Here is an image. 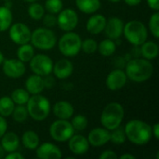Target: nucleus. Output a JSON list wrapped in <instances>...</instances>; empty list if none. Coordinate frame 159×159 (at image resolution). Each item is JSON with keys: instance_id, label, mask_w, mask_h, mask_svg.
Segmentation results:
<instances>
[{"instance_id": "nucleus-1", "label": "nucleus", "mask_w": 159, "mask_h": 159, "mask_svg": "<svg viewBox=\"0 0 159 159\" xmlns=\"http://www.w3.org/2000/svg\"><path fill=\"white\" fill-rule=\"evenodd\" d=\"M126 137L136 145H144L148 143L152 137V128L146 122L133 119L125 126Z\"/></svg>"}, {"instance_id": "nucleus-2", "label": "nucleus", "mask_w": 159, "mask_h": 159, "mask_svg": "<svg viewBox=\"0 0 159 159\" xmlns=\"http://www.w3.org/2000/svg\"><path fill=\"white\" fill-rule=\"evenodd\" d=\"M125 73L130 80L141 83L148 80L152 76L154 66L146 59H133L128 61Z\"/></svg>"}, {"instance_id": "nucleus-3", "label": "nucleus", "mask_w": 159, "mask_h": 159, "mask_svg": "<svg viewBox=\"0 0 159 159\" xmlns=\"http://www.w3.org/2000/svg\"><path fill=\"white\" fill-rule=\"evenodd\" d=\"M124 118V108L118 102H110L103 109L101 116L102 125L108 130L119 127Z\"/></svg>"}, {"instance_id": "nucleus-4", "label": "nucleus", "mask_w": 159, "mask_h": 159, "mask_svg": "<svg viewBox=\"0 0 159 159\" xmlns=\"http://www.w3.org/2000/svg\"><path fill=\"white\" fill-rule=\"evenodd\" d=\"M26 108L28 111V116H30L34 120L43 121L49 115L50 103L45 96L34 94L29 98Z\"/></svg>"}, {"instance_id": "nucleus-5", "label": "nucleus", "mask_w": 159, "mask_h": 159, "mask_svg": "<svg viewBox=\"0 0 159 159\" xmlns=\"http://www.w3.org/2000/svg\"><path fill=\"white\" fill-rule=\"evenodd\" d=\"M123 34L126 39L134 46H141L143 44L148 36L147 28L139 20H131L124 25Z\"/></svg>"}, {"instance_id": "nucleus-6", "label": "nucleus", "mask_w": 159, "mask_h": 159, "mask_svg": "<svg viewBox=\"0 0 159 159\" xmlns=\"http://www.w3.org/2000/svg\"><path fill=\"white\" fill-rule=\"evenodd\" d=\"M30 41L38 49L49 50L55 47L57 38L55 34L48 28H37L32 33Z\"/></svg>"}, {"instance_id": "nucleus-7", "label": "nucleus", "mask_w": 159, "mask_h": 159, "mask_svg": "<svg viewBox=\"0 0 159 159\" xmlns=\"http://www.w3.org/2000/svg\"><path fill=\"white\" fill-rule=\"evenodd\" d=\"M81 37L70 31L64 34L59 40V49L66 57H75L81 50Z\"/></svg>"}, {"instance_id": "nucleus-8", "label": "nucleus", "mask_w": 159, "mask_h": 159, "mask_svg": "<svg viewBox=\"0 0 159 159\" xmlns=\"http://www.w3.org/2000/svg\"><path fill=\"white\" fill-rule=\"evenodd\" d=\"M49 133L56 142H66L75 133V129L71 122L66 119H59L53 122L49 128Z\"/></svg>"}, {"instance_id": "nucleus-9", "label": "nucleus", "mask_w": 159, "mask_h": 159, "mask_svg": "<svg viewBox=\"0 0 159 159\" xmlns=\"http://www.w3.org/2000/svg\"><path fill=\"white\" fill-rule=\"evenodd\" d=\"M30 68L34 74L41 76H46L52 72L53 61L47 55H34V57L30 60Z\"/></svg>"}, {"instance_id": "nucleus-10", "label": "nucleus", "mask_w": 159, "mask_h": 159, "mask_svg": "<svg viewBox=\"0 0 159 159\" xmlns=\"http://www.w3.org/2000/svg\"><path fill=\"white\" fill-rule=\"evenodd\" d=\"M57 23L62 31L70 32L74 30L78 23L77 13L72 8L61 10L57 17Z\"/></svg>"}, {"instance_id": "nucleus-11", "label": "nucleus", "mask_w": 159, "mask_h": 159, "mask_svg": "<svg viewBox=\"0 0 159 159\" xmlns=\"http://www.w3.org/2000/svg\"><path fill=\"white\" fill-rule=\"evenodd\" d=\"M31 30L27 25L21 22L15 23L10 26L9 37L17 45H23L31 40Z\"/></svg>"}, {"instance_id": "nucleus-12", "label": "nucleus", "mask_w": 159, "mask_h": 159, "mask_svg": "<svg viewBox=\"0 0 159 159\" xmlns=\"http://www.w3.org/2000/svg\"><path fill=\"white\" fill-rule=\"evenodd\" d=\"M3 72L10 78H20L25 73V65L19 59H8L3 61Z\"/></svg>"}, {"instance_id": "nucleus-13", "label": "nucleus", "mask_w": 159, "mask_h": 159, "mask_svg": "<svg viewBox=\"0 0 159 159\" xmlns=\"http://www.w3.org/2000/svg\"><path fill=\"white\" fill-rule=\"evenodd\" d=\"M124 22L118 17H111L108 20H106V24L104 27V33L109 39L116 40L123 34Z\"/></svg>"}, {"instance_id": "nucleus-14", "label": "nucleus", "mask_w": 159, "mask_h": 159, "mask_svg": "<svg viewBox=\"0 0 159 159\" xmlns=\"http://www.w3.org/2000/svg\"><path fill=\"white\" fill-rule=\"evenodd\" d=\"M88 141L94 147L102 146L110 141V130L105 128H96L89 133Z\"/></svg>"}, {"instance_id": "nucleus-15", "label": "nucleus", "mask_w": 159, "mask_h": 159, "mask_svg": "<svg viewBox=\"0 0 159 159\" xmlns=\"http://www.w3.org/2000/svg\"><path fill=\"white\" fill-rule=\"evenodd\" d=\"M127 75L122 70L112 71L106 78V86L111 90H118L122 89L127 83Z\"/></svg>"}, {"instance_id": "nucleus-16", "label": "nucleus", "mask_w": 159, "mask_h": 159, "mask_svg": "<svg viewBox=\"0 0 159 159\" xmlns=\"http://www.w3.org/2000/svg\"><path fill=\"white\" fill-rule=\"evenodd\" d=\"M61 152L60 148L51 143H45L38 145L36 148V157L41 159H59L61 157Z\"/></svg>"}, {"instance_id": "nucleus-17", "label": "nucleus", "mask_w": 159, "mask_h": 159, "mask_svg": "<svg viewBox=\"0 0 159 159\" xmlns=\"http://www.w3.org/2000/svg\"><path fill=\"white\" fill-rule=\"evenodd\" d=\"M69 149L70 151L77 156L84 155L88 152L89 148V143L87 138L82 135H73L69 140Z\"/></svg>"}, {"instance_id": "nucleus-18", "label": "nucleus", "mask_w": 159, "mask_h": 159, "mask_svg": "<svg viewBox=\"0 0 159 159\" xmlns=\"http://www.w3.org/2000/svg\"><path fill=\"white\" fill-rule=\"evenodd\" d=\"M74 71V66L72 62L66 59H62L58 61L55 65H53L52 72L55 76L59 79H65L69 77Z\"/></svg>"}, {"instance_id": "nucleus-19", "label": "nucleus", "mask_w": 159, "mask_h": 159, "mask_svg": "<svg viewBox=\"0 0 159 159\" xmlns=\"http://www.w3.org/2000/svg\"><path fill=\"white\" fill-rule=\"evenodd\" d=\"M106 18L102 14H96L90 17L87 22V30L92 34H98L104 30Z\"/></svg>"}, {"instance_id": "nucleus-20", "label": "nucleus", "mask_w": 159, "mask_h": 159, "mask_svg": "<svg viewBox=\"0 0 159 159\" xmlns=\"http://www.w3.org/2000/svg\"><path fill=\"white\" fill-rule=\"evenodd\" d=\"M73 105L65 101H61L53 106V113L59 119H69L74 115Z\"/></svg>"}, {"instance_id": "nucleus-21", "label": "nucleus", "mask_w": 159, "mask_h": 159, "mask_svg": "<svg viewBox=\"0 0 159 159\" xmlns=\"http://www.w3.org/2000/svg\"><path fill=\"white\" fill-rule=\"evenodd\" d=\"M25 88L26 90L33 95L40 94V92H42L45 89L44 79L41 75L34 74L27 78V80L25 81Z\"/></svg>"}, {"instance_id": "nucleus-22", "label": "nucleus", "mask_w": 159, "mask_h": 159, "mask_svg": "<svg viewBox=\"0 0 159 159\" xmlns=\"http://www.w3.org/2000/svg\"><path fill=\"white\" fill-rule=\"evenodd\" d=\"M20 141L19 137L14 132H7L2 136L1 140V146L3 147L4 151L7 153H11L16 151L19 148Z\"/></svg>"}, {"instance_id": "nucleus-23", "label": "nucleus", "mask_w": 159, "mask_h": 159, "mask_svg": "<svg viewBox=\"0 0 159 159\" xmlns=\"http://www.w3.org/2000/svg\"><path fill=\"white\" fill-rule=\"evenodd\" d=\"M75 5L80 11L92 14L100 8L101 2L100 0H75Z\"/></svg>"}, {"instance_id": "nucleus-24", "label": "nucleus", "mask_w": 159, "mask_h": 159, "mask_svg": "<svg viewBox=\"0 0 159 159\" xmlns=\"http://www.w3.org/2000/svg\"><path fill=\"white\" fill-rule=\"evenodd\" d=\"M141 46V54L144 59L150 61L156 59L158 56V46L157 43L153 41H145Z\"/></svg>"}, {"instance_id": "nucleus-25", "label": "nucleus", "mask_w": 159, "mask_h": 159, "mask_svg": "<svg viewBox=\"0 0 159 159\" xmlns=\"http://www.w3.org/2000/svg\"><path fill=\"white\" fill-rule=\"evenodd\" d=\"M21 142L25 148L29 150H34L39 145V137L34 131L28 130L23 133L21 137Z\"/></svg>"}, {"instance_id": "nucleus-26", "label": "nucleus", "mask_w": 159, "mask_h": 159, "mask_svg": "<svg viewBox=\"0 0 159 159\" xmlns=\"http://www.w3.org/2000/svg\"><path fill=\"white\" fill-rule=\"evenodd\" d=\"M12 22V12L9 7H0V32L7 31Z\"/></svg>"}, {"instance_id": "nucleus-27", "label": "nucleus", "mask_w": 159, "mask_h": 159, "mask_svg": "<svg viewBox=\"0 0 159 159\" xmlns=\"http://www.w3.org/2000/svg\"><path fill=\"white\" fill-rule=\"evenodd\" d=\"M34 48L32 45L26 43L23 45H20V47L17 50V56L20 61L22 62H28L30 60L34 57Z\"/></svg>"}, {"instance_id": "nucleus-28", "label": "nucleus", "mask_w": 159, "mask_h": 159, "mask_svg": "<svg viewBox=\"0 0 159 159\" xmlns=\"http://www.w3.org/2000/svg\"><path fill=\"white\" fill-rule=\"evenodd\" d=\"M14 107H15V103L10 97L5 96L0 99V116L4 117L11 116Z\"/></svg>"}, {"instance_id": "nucleus-29", "label": "nucleus", "mask_w": 159, "mask_h": 159, "mask_svg": "<svg viewBox=\"0 0 159 159\" xmlns=\"http://www.w3.org/2000/svg\"><path fill=\"white\" fill-rule=\"evenodd\" d=\"M98 49L102 56L109 57L115 53V51L116 49V45L112 39L108 38V39L102 40L100 43V45L98 46Z\"/></svg>"}, {"instance_id": "nucleus-30", "label": "nucleus", "mask_w": 159, "mask_h": 159, "mask_svg": "<svg viewBox=\"0 0 159 159\" xmlns=\"http://www.w3.org/2000/svg\"><path fill=\"white\" fill-rule=\"evenodd\" d=\"M10 98L14 102V103H16L18 105H24L25 103H27L30 96H29V92L26 89H17L13 90Z\"/></svg>"}, {"instance_id": "nucleus-31", "label": "nucleus", "mask_w": 159, "mask_h": 159, "mask_svg": "<svg viewBox=\"0 0 159 159\" xmlns=\"http://www.w3.org/2000/svg\"><path fill=\"white\" fill-rule=\"evenodd\" d=\"M28 14L33 20H41L45 15V7L38 3L33 2V4H31L28 7Z\"/></svg>"}, {"instance_id": "nucleus-32", "label": "nucleus", "mask_w": 159, "mask_h": 159, "mask_svg": "<svg viewBox=\"0 0 159 159\" xmlns=\"http://www.w3.org/2000/svg\"><path fill=\"white\" fill-rule=\"evenodd\" d=\"M112 132H110V141L115 143V144H122L123 143H125L127 137H126V133H125V129L123 128H121L120 126L117 127L116 129L111 130Z\"/></svg>"}, {"instance_id": "nucleus-33", "label": "nucleus", "mask_w": 159, "mask_h": 159, "mask_svg": "<svg viewBox=\"0 0 159 159\" xmlns=\"http://www.w3.org/2000/svg\"><path fill=\"white\" fill-rule=\"evenodd\" d=\"M11 115L16 122L22 123L28 117V111L24 105H18L17 107H14V110Z\"/></svg>"}, {"instance_id": "nucleus-34", "label": "nucleus", "mask_w": 159, "mask_h": 159, "mask_svg": "<svg viewBox=\"0 0 159 159\" xmlns=\"http://www.w3.org/2000/svg\"><path fill=\"white\" fill-rule=\"evenodd\" d=\"M63 4L61 0H46L45 8L51 14H57L62 9Z\"/></svg>"}, {"instance_id": "nucleus-35", "label": "nucleus", "mask_w": 159, "mask_h": 159, "mask_svg": "<svg viewBox=\"0 0 159 159\" xmlns=\"http://www.w3.org/2000/svg\"><path fill=\"white\" fill-rule=\"evenodd\" d=\"M71 124H72V126H73L75 130L82 131L88 126V119H87L86 116H84L82 115H77V116H75L73 118Z\"/></svg>"}, {"instance_id": "nucleus-36", "label": "nucleus", "mask_w": 159, "mask_h": 159, "mask_svg": "<svg viewBox=\"0 0 159 159\" xmlns=\"http://www.w3.org/2000/svg\"><path fill=\"white\" fill-rule=\"evenodd\" d=\"M98 48V44L94 39L91 38H88L84 41H82L81 44V49L87 53V54H92L94 53Z\"/></svg>"}, {"instance_id": "nucleus-37", "label": "nucleus", "mask_w": 159, "mask_h": 159, "mask_svg": "<svg viewBox=\"0 0 159 159\" xmlns=\"http://www.w3.org/2000/svg\"><path fill=\"white\" fill-rule=\"evenodd\" d=\"M159 14L157 11L156 13H154L149 20V29L152 32V34L156 37L158 38L159 37Z\"/></svg>"}, {"instance_id": "nucleus-38", "label": "nucleus", "mask_w": 159, "mask_h": 159, "mask_svg": "<svg viewBox=\"0 0 159 159\" xmlns=\"http://www.w3.org/2000/svg\"><path fill=\"white\" fill-rule=\"evenodd\" d=\"M43 23L47 28H50L56 25L57 23V17H55V14H47L43 16Z\"/></svg>"}, {"instance_id": "nucleus-39", "label": "nucleus", "mask_w": 159, "mask_h": 159, "mask_svg": "<svg viewBox=\"0 0 159 159\" xmlns=\"http://www.w3.org/2000/svg\"><path fill=\"white\" fill-rule=\"evenodd\" d=\"M100 158L101 159H117L118 157L116 156V154L111 150L108 151H104L102 155H100Z\"/></svg>"}, {"instance_id": "nucleus-40", "label": "nucleus", "mask_w": 159, "mask_h": 159, "mask_svg": "<svg viewBox=\"0 0 159 159\" xmlns=\"http://www.w3.org/2000/svg\"><path fill=\"white\" fill-rule=\"evenodd\" d=\"M7 129V123L4 118V116H0V139L6 133Z\"/></svg>"}, {"instance_id": "nucleus-41", "label": "nucleus", "mask_w": 159, "mask_h": 159, "mask_svg": "<svg viewBox=\"0 0 159 159\" xmlns=\"http://www.w3.org/2000/svg\"><path fill=\"white\" fill-rule=\"evenodd\" d=\"M6 159H23V156L20 153H18L16 151L8 153L7 156L4 157Z\"/></svg>"}, {"instance_id": "nucleus-42", "label": "nucleus", "mask_w": 159, "mask_h": 159, "mask_svg": "<svg viewBox=\"0 0 159 159\" xmlns=\"http://www.w3.org/2000/svg\"><path fill=\"white\" fill-rule=\"evenodd\" d=\"M46 76H47V77L44 79V85H45V88H48V89H50V88H52V87H53V85H54L55 81H54L53 77H51V76H48V75H46Z\"/></svg>"}, {"instance_id": "nucleus-43", "label": "nucleus", "mask_w": 159, "mask_h": 159, "mask_svg": "<svg viewBox=\"0 0 159 159\" xmlns=\"http://www.w3.org/2000/svg\"><path fill=\"white\" fill-rule=\"evenodd\" d=\"M147 4L150 8L157 11L159 9V0H147Z\"/></svg>"}, {"instance_id": "nucleus-44", "label": "nucleus", "mask_w": 159, "mask_h": 159, "mask_svg": "<svg viewBox=\"0 0 159 159\" xmlns=\"http://www.w3.org/2000/svg\"><path fill=\"white\" fill-rule=\"evenodd\" d=\"M152 134L155 136V138H156L157 140H158L159 139V124L158 123H156V124L154 125V127H153V129H152Z\"/></svg>"}, {"instance_id": "nucleus-45", "label": "nucleus", "mask_w": 159, "mask_h": 159, "mask_svg": "<svg viewBox=\"0 0 159 159\" xmlns=\"http://www.w3.org/2000/svg\"><path fill=\"white\" fill-rule=\"evenodd\" d=\"M125 2H126V4L127 5H129V6H137V5H139L141 2H142V0H125Z\"/></svg>"}, {"instance_id": "nucleus-46", "label": "nucleus", "mask_w": 159, "mask_h": 159, "mask_svg": "<svg viewBox=\"0 0 159 159\" xmlns=\"http://www.w3.org/2000/svg\"><path fill=\"white\" fill-rule=\"evenodd\" d=\"M120 159H135V157L130 155V154H126V155H122L120 157Z\"/></svg>"}, {"instance_id": "nucleus-47", "label": "nucleus", "mask_w": 159, "mask_h": 159, "mask_svg": "<svg viewBox=\"0 0 159 159\" xmlns=\"http://www.w3.org/2000/svg\"><path fill=\"white\" fill-rule=\"evenodd\" d=\"M4 157H5V151H4L3 147L1 146V144H0V159L3 158Z\"/></svg>"}, {"instance_id": "nucleus-48", "label": "nucleus", "mask_w": 159, "mask_h": 159, "mask_svg": "<svg viewBox=\"0 0 159 159\" xmlns=\"http://www.w3.org/2000/svg\"><path fill=\"white\" fill-rule=\"evenodd\" d=\"M3 61H4V55H3V53L0 51V64H2Z\"/></svg>"}, {"instance_id": "nucleus-49", "label": "nucleus", "mask_w": 159, "mask_h": 159, "mask_svg": "<svg viewBox=\"0 0 159 159\" xmlns=\"http://www.w3.org/2000/svg\"><path fill=\"white\" fill-rule=\"evenodd\" d=\"M25 2H29V3H33V2H34V1H36V0H24Z\"/></svg>"}, {"instance_id": "nucleus-50", "label": "nucleus", "mask_w": 159, "mask_h": 159, "mask_svg": "<svg viewBox=\"0 0 159 159\" xmlns=\"http://www.w3.org/2000/svg\"><path fill=\"white\" fill-rule=\"evenodd\" d=\"M111 2H119L120 0H110Z\"/></svg>"}, {"instance_id": "nucleus-51", "label": "nucleus", "mask_w": 159, "mask_h": 159, "mask_svg": "<svg viewBox=\"0 0 159 159\" xmlns=\"http://www.w3.org/2000/svg\"><path fill=\"white\" fill-rule=\"evenodd\" d=\"M6 1H8V0H6Z\"/></svg>"}]
</instances>
